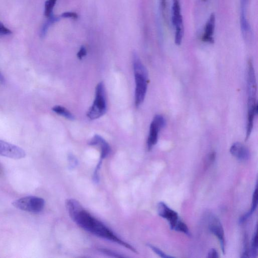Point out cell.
I'll return each instance as SVG.
<instances>
[{"mask_svg":"<svg viewBox=\"0 0 258 258\" xmlns=\"http://www.w3.org/2000/svg\"><path fill=\"white\" fill-rule=\"evenodd\" d=\"M66 206L72 219L80 227L98 237L116 242L137 253L132 245L120 239L101 222L84 210L74 199L66 201Z\"/></svg>","mask_w":258,"mask_h":258,"instance_id":"cell-1","label":"cell"},{"mask_svg":"<svg viewBox=\"0 0 258 258\" xmlns=\"http://www.w3.org/2000/svg\"><path fill=\"white\" fill-rule=\"evenodd\" d=\"M133 64L135 81V103L136 107H139L143 102L146 96L148 80V73L136 53L133 54Z\"/></svg>","mask_w":258,"mask_h":258,"instance_id":"cell-2","label":"cell"},{"mask_svg":"<svg viewBox=\"0 0 258 258\" xmlns=\"http://www.w3.org/2000/svg\"><path fill=\"white\" fill-rule=\"evenodd\" d=\"M106 108L105 88L103 83L100 82L96 87L94 100L87 116L91 120L97 119L105 113Z\"/></svg>","mask_w":258,"mask_h":258,"instance_id":"cell-3","label":"cell"},{"mask_svg":"<svg viewBox=\"0 0 258 258\" xmlns=\"http://www.w3.org/2000/svg\"><path fill=\"white\" fill-rule=\"evenodd\" d=\"M12 204L19 210L37 213L43 210L45 206V201L40 197L27 196L16 200Z\"/></svg>","mask_w":258,"mask_h":258,"instance_id":"cell-4","label":"cell"},{"mask_svg":"<svg viewBox=\"0 0 258 258\" xmlns=\"http://www.w3.org/2000/svg\"><path fill=\"white\" fill-rule=\"evenodd\" d=\"M256 91L257 88L255 87L247 88V125L245 140L249 138L251 134L253 128L254 118L257 112Z\"/></svg>","mask_w":258,"mask_h":258,"instance_id":"cell-5","label":"cell"},{"mask_svg":"<svg viewBox=\"0 0 258 258\" xmlns=\"http://www.w3.org/2000/svg\"><path fill=\"white\" fill-rule=\"evenodd\" d=\"M172 22L175 28V43L179 45L181 43L183 35V20L179 0H172Z\"/></svg>","mask_w":258,"mask_h":258,"instance_id":"cell-6","label":"cell"},{"mask_svg":"<svg viewBox=\"0 0 258 258\" xmlns=\"http://www.w3.org/2000/svg\"><path fill=\"white\" fill-rule=\"evenodd\" d=\"M166 124V119L161 114L155 115L151 122L147 145L148 150H150L156 144L159 134Z\"/></svg>","mask_w":258,"mask_h":258,"instance_id":"cell-7","label":"cell"},{"mask_svg":"<svg viewBox=\"0 0 258 258\" xmlns=\"http://www.w3.org/2000/svg\"><path fill=\"white\" fill-rule=\"evenodd\" d=\"M157 212L160 217L165 219L168 222L171 230H175L181 221L178 214L163 202L158 203Z\"/></svg>","mask_w":258,"mask_h":258,"instance_id":"cell-8","label":"cell"},{"mask_svg":"<svg viewBox=\"0 0 258 258\" xmlns=\"http://www.w3.org/2000/svg\"><path fill=\"white\" fill-rule=\"evenodd\" d=\"M0 155L20 159L25 157L26 153L21 148L0 140Z\"/></svg>","mask_w":258,"mask_h":258,"instance_id":"cell-9","label":"cell"},{"mask_svg":"<svg viewBox=\"0 0 258 258\" xmlns=\"http://www.w3.org/2000/svg\"><path fill=\"white\" fill-rule=\"evenodd\" d=\"M208 228L210 231L218 239L223 253H225V236L224 229L219 219L215 216L209 218Z\"/></svg>","mask_w":258,"mask_h":258,"instance_id":"cell-10","label":"cell"},{"mask_svg":"<svg viewBox=\"0 0 258 258\" xmlns=\"http://www.w3.org/2000/svg\"><path fill=\"white\" fill-rule=\"evenodd\" d=\"M90 145L99 146L101 149L100 159L97 165L94 175H98V170L100 169L102 160L104 159L110 151V146L106 141L101 136L98 135H95L89 142Z\"/></svg>","mask_w":258,"mask_h":258,"instance_id":"cell-11","label":"cell"},{"mask_svg":"<svg viewBox=\"0 0 258 258\" xmlns=\"http://www.w3.org/2000/svg\"><path fill=\"white\" fill-rule=\"evenodd\" d=\"M249 0H240V25L241 32L246 37L250 32V26L247 18V9Z\"/></svg>","mask_w":258,"mask_h":258,"instance_id":"cell-12","label":"cell"},{"mask_svg":"<svg viewBox=\"0 0 258 258\" xmlns=\"http://www.w3.org/2000/svg\"><path fill=\"white\" fill-rule=\"evenodd\" d=\"M230 152L232 156L240 161H246L250 157L248 149L240 142L233 143L230 148Z\"/></svg>","mask_w":258,"mask_h":258,"instance_id":"cell-13","label":"cell"},{"mask_svg":"<svg viewBox=\"0 0 258 258\" xmlns=\"http://www.w3.org/2000/svg\"><path fill=\"white\" fill-rule=\"evenodd\" d=\"M215 25V15L214 13L210 15L204 28V34L202 40L204 42L213 43L214 42L213 34Z\"/></svg>","mask_w":258,"mask_h":258,"instance_id":"cell-14","label":"cell"},{"mask_svg":"<svg viewBox=\"0 0 258 258\" xmlns=\"http://www.w3.org/2000/svg\"><path fill=\"white\" fill-rule=\"evenodd\" d=\"M257 184H256L255 188L253 191L252 198V203L250 210L243 215L239 219L240 223H244L254 212L257 207Z\"/></svg>","mask_w":258,"mask_h":258,"instance_id":"cell-15","label":"cell"},{"mask_svg":"<svg viewBox=\"0 0 258 258\" xmlns=\"http://www.w3.org/2000/svg\"><path fill=\"white\" fill-rule=\"evenodd\" d=\"M52 110L56 114L63 116L70 120H74L75 117L73 114L64 107L60 105H56L52 107Z\"/></svg>","mask_w":258,"mask_h":258,"instance_id":"cell-16","label":"cell"},{"mask_svg":"<svg viewBox=\"0 0 258 258\" xmlns=\"http://www.w3.org/2000/svg\"><path fill=\"white\" fill-rule=\"evenodd\" d=\"M59 18L56 16H54L52 15L48 17L47 21L44 24L41 30V36L43 37L45 35L49 27L53 23L58 21Z\"/></svg>","mask_w":258,"mask_h":258,"instance_id":"cell-17","label":"cell"},{"mask_svg":"<svg viewBox=\"0 0 258 258\" xmlns=\"http://www.w3.org/2000/svg\"><path fill=\"white\" fill-rule=\"evenodd\" d=\"M257 252V230L253 233L251 240V249L250 250V256L256 257Z\"/></svg>","mask_w":258,"mask_h":258,"instance_id":"cell-18","label":"cell"},{"mask_svg":"<svg viewBox=\"0 0 258 258\" xmlns=\"http://www.w3.org/2000/svg\"><path fill=\"white\" fill-rule=\"evenodd\" d=\"M56 1V0H47L45 2L44 6V15L47 18L52 15L53 9Z\"/></svg>","mask_w":258,"mask_h":258,"instance_id":"cell-19","label":"cell"},{"mask_svg":"<svg viewBox=\"0 0 258 258\" xmlns=\"http://www.w3.org/2000/svg\"><path fill=\"white\" fill-rule=\"evenodd\" d=\"M148 246L155 253H156L157 254H158L159 256H160L161 257L163 258H170V257H173V256L167 255L165 253H164L163 251H162L159 248L152 245L150 244H148Z\"/></svg>","mask_w":258,"mask_h":258,"instance_id":"cell-20","label":"cell"},{"mask_svg":"<svg viewBox=\"0 0 258 258\" xmlns=\"http://www.w3.org/2000/svg\"><path fill=\"white\" fill-rule=\"evenodd\" d=\"M160 5L162 15L165 20H167V3L166 0H160Z\"/></svg>","mask_w":258,"mask_h":258,"instance_id":"cell-21","label":"cell"},{"mask_svg":"<svg viewBox=\"0 0 258 258\" xmlns=\"http://www.w3.org/2000/svg\"><path fill=\"white\" fill-rule=\"evenodd\" d=\"M11 33V31L0 21V35H8Z\"/></svg>","mask_w":258,"mask_h":258,"instance_id":"cell-22","label":"cell"},{"mask_svg":"<svg viewBox=\"0 0 258 258\" xmlns=\"http://www.w3.org/2000/svg\"><path fill=\"white\" fill-rule=\"evenodd\" d=\"M100 250L103 253H104L107 255H109L110 256H113V257H122L123 256L119 255V254L114 252V251L109 250L107 249H104V248H101L100 249Z\"/></svg>","mask_w":258,"mask_h":258,"instance_id":"cell-23","label":"cell"},{"mask_svg":"<svg viewBox=\"0 0 258 258\" xmlns=\"http://www.w3.org/2000/svg\"><path fill=\"white\" fill-rule=\"evenodd\" d=\"M61 16L63 18H69L76 19L78 18V15L76 13L67 12L62 14Z\"/></svg>","mask_w":258,"mask_h":258,"instance_id":"cell-24","label":"cell"},{"mask_svg":"<svg viewBox=\"0 0 258 258\" xmlns=\"http://www.w3.org/2000/svg\"><path fill=\"white\" fill-rule=\"evenodd\" d=\"M86 53L87 51L86 48L84 46H82L77 53V57L81 59L86 55Z\"/></svg>","mask_w":258,"mask_h":258,"instance_id":"cell-25","label":"cell"},{"mask_svg":"<svg viewBox=\"0 0 258 258\" xmlns=\"http://www.w3.org/2000/svg\"><path fill=\"white\" fill-rule=\"evenodd\" d=\"M207 257L209 258H217L219 257V255L215 248H211L208 252Z\"/></svg>","mask_w":258,"mask_h":258,"instance_id":"cell-26","label":"cell"},{"mask_svg":"<svg viewBox=\"0 0 258 258\" xmlns=\"http://www.w3.org/2000/svg\"><path fill=\"white\" fill-rule=\"evenodd\" d=\"M203 1H206V0H203Z\"/></svg>","mask_w":258,"mask_h":258,"instance_id":"cell-27","label":"cell"}]
</instances>
